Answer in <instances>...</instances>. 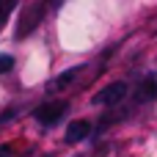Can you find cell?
Wrapping results in <instances>:
<instances>
[{
	"mask_svg": "<svg viewBox=\"0 0 157 157\" xmlns=\"http://www.w3.org/2000/svg\"><path fill=\"white\" fill-rule=\"evenodd\" d=\"M69 110V105L61 99V102H44V105H39L36 110H33V119L36 121H41L44 127H52V124H58L61 121V116Z\"/></svg>",
	"mask_w": 157,
	"mask_h": 157,
	"instance_id": "1",
	"label": "cell"
},
{
	"mask_svg": "<svg viewBox=\"0 0 157 157\" xmlns=\"http://www.w3.org/2000/svg\"><path fill=\"white\" fill-rule=\"evenodd\" d=\"M124 97H127V83H110V86H105L102 91L94 94V102L97 105H116Z\"/></svg>",
	"mask_w": 157,
	"mask_h": 157,
	"instance_id": "2",
	"label": "cell"
},
{
	"mask_svg": "<svg viewBox=\"0 0 157 157\" xmlns=\"http://www.w3.org/2000/svg\"><path fill=\"white\" fill-rule=\"evenodd\" d=\"M91 135V121H72L66 127V144H80Z\"/></svg>",
	"mask_w": 157,
	"mask_h": 157,
	"instance_id": "3",
	"label": "cell"
},
{
	"mask_svg": "<svg viewBox=\"0 0 157 157\" xmlns=\"http://www.w3.org/2000/svg\"><path fill=\"white\" fill-rule=\"evenodd\" d=\"M80 72V66H75V69H66V72H61L55 80H50L47 83V91H58V88H66L72 80H75V75Z\"/></svg>",
	"mask_w": 157,
	"mask_h": 157,
	"instance_id": "4",
	"label": "cell"
},
{
	"mask_svg": "<svg viewBox=\"0 0 157 157\" xmlns=\"http://www.w3.org/2000/svg\"><path fill=\"white\" fill-rule=\"evenodd\" d=\"M138 97H141L144 102H152V99H157V75H149V77L141 83Z\"/></svg>",
	"mask_w": 157,
	"mask_h": 157,
	"instance_id": "5",
	"label": "cell"
},
{
	"mask_svg": "<svg viewBox=\"0 0 157 157\" xmlns=\"http://www.w3.org/2000/svg\"><path fill=\"white\" fill-rule=\"evenodd\" d=\"M17 6V0H0V30H3V25H6V19L11 17V8Z\"/></svg>",
	"mask_w": 157,
	"mask_h": 157,
	"instance_id": "6",
	"label": "cell"
},
{
	"mask_svg": "<svg viewBox=\"0 0 157 157\" xmlns=\"http://www.w3.org/2000/svg\"><path fill=\"white\" fill-rule=\"evenodd\" d=\"M11 66H14V58L11 55H0V75L11 72Z\"/></svg>",
	"mask_w": 157,
	"mask_h": 157,
	"instance_id": "7",
	"label": "cell"
}]
</instances>
